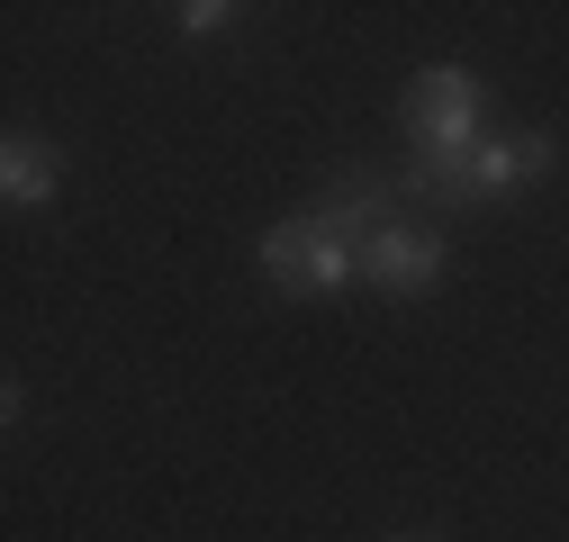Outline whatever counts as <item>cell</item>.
Here are the masks:
<instances>
[{"label": "cell", "mask_w": 569, "mask_h": 542, "mask_svg": "<svg viewBox=\"0 0 569 542\" xmlns=\"http://www.w3.org/2000/svg\"><path fill=\"white\" fill-rule=\"evenodd\" d=\"M398 136H407V172H452L488 136V82L470 63H416L398 91Z\"/></svg>", "instance_id": "1"}, {"label": "cell", "mask_w": 569, "mask_h": 542, "mask_svg": "<svg viewBox=\"0 0 569 542\" xmlns=\"http://www.w3.org/2000/svg\"><path fill=\"white\" fill-rule=\"evenodd\" d=\"M560 172V136L551 127H488L452 172H407V199H435V209H497L533 181Z\"/></svg>", "instance_id": "2"}, {"label": "cell", "mask_w": 569, "mask_h": 542, "mask_svg": "<svg viewBox=\"0 0 569 542\" xmlns=\"http://www.w3.org/2000/svg\"><path fill=\"white\" fill-rule=\"evenodd\" d=\"M253 262H262V281H271L280 299H335V290H362V244L343 235V218L326 209V199H308L299 218L262 227Z\"/></svg>", "instance_id": "3"}, {"label": "cell", "mask_w": 569, "mask_h": 542, "mask_svg": "<svg viewBox=\"0 0 569 542\" xmlns=\"http://www.w3.org/2000/svg\"><path fill=\"white\" fill-rule=\"evenodd\" d=\"M443 271H452V235L435 218H416V209H398L389 227L362 235V290L371 299H398V308L407 299H435Z\"/></svg>", "instance_id": "4"}, {"label": "cell", "mask_w": 569, "mask_h": 542, "mask_svg": "<svg viewBox=\"0 0 569 542\" xmlns=\"http://www.w3.org/2000/svg\"><path fill=\"white\" fill-rule=\"evenodd\" d=\"M0 199H10L19 218L63 199V145H54V136H37V127H10V136H0Z\"/></svg>", "instance_id": "5"}, {"label": "cell", "mask_w": 569, "mask_h": 542, "mask_svg": "<svg viewBox=\"0 0 569 542\" xmlns=\"http://www.w3.org/2000/svg\"><path fill=\"white\" fill-rule=\"evenodd\" d=\"M236 19H244V10H227V0H181V10H172V28H181L190 46H199V37H227Z\"/></svg>", "instance_id": "6"}, {"label": "cell", "mask_w": 569, "mask_h": 542, "mask_svg": "<svg viewBox=\"0 0 569 542\" xmlns=\"http://www.w3.org/2000/svg\"><path fill=\"white\" fill-rule=\"evenodd\" d=\"M389 542H435V533H389Z\"/></svg>", "instance_id": "7"}]
</instances>
